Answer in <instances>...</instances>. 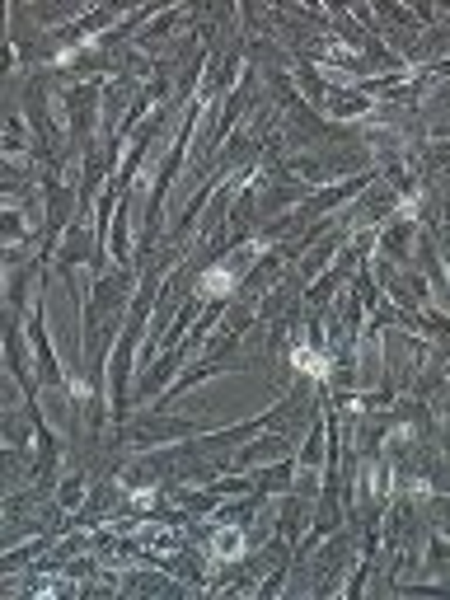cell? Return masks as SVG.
Here are the masks:
<instances>
[{
  "instance_id": "obj_1",
  "label": "cell",
  "mask_w": 450,
  "mask_h": 600,
  "mask_svg": "<svg viewBox=\"0 0 450 600\" xmlns=\"http://www.w3.org/2000/svg\"><path fill=\"white\" fill-rule=\"evenodd\" d=\"M239 549H244V535H239L235 525L216 535V553H221V558H239Z\"/></svg>"
},
{
  "instance_id": "obj_2",
  "label": "cell",
  "mask_w": 450,
  "mask_h": 600,
  "mask_svg": "<svg viewBox=\"0 0 450 600\" xmlns=\"http://www.w3.org/2000/svg\"><path fill=\"white\" fill-rule=\"evenodd\" d=\"M295 366H300V371H310V376H324V361H319L310 347H300V352H295Z\"/></svg>"
}]
</instances>
